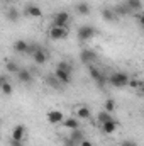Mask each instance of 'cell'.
Listing matches in <instances>:
<instances>
[{
	"mask_svg": "<svg viewBox=\"0 0 144 146\" xmlns=\"http://www.w3.org/2000/svg\"><path fill=\"white\" fill-rule=\"evenodd\" d=\"M129 82H131L129 75L124 72H114L110 76H107V83L115 87V88H124L129 85Z\"/></svg>",
	"mask_w": 144,
	"mask_h": 146,
	"instance_id": "obj_1",
	"label": "cell"
},
{
	"mask_svg": "<svg viewBox=\"0 0 144 146\" xmlns=\"http://www.w3.org/2000/svg\"><path fill=\"white\" fill-rule=\"evenodd\" d=\"M70 21H71V15H70L66 10L56 12V14L53 15V26H59V27H70Z\"/></svg>",
	"mask_w": 144,
	"mask_h": 146,
	"instance_id": "obj_2",
	"label": "cell"
},
{
	"mask_svg": "<svg viewBox=\"0 0 144 146\" xmlns=\"http://www.w3.org/2000/svg\"><path fill=\"white\" fill-rule=\"evenodd\" d=\"M78 41H81V42H85V41H88V39H92V37L97 36V29L93 27V26H81V27H78Z\"/></svg>",
	"mask_w": 144,
	"mask_h": 146,
	"instance_id": "obj_3",
	"label": "cell"
},
{
	"mask_svg": "<svg viewBox=\"0 0 144 146\" xmlns=\"http://www.w3.org/2000/svg\"><path fill=\"white\" fill-rule=\"evenodd\" d=\"M70 36V27H59V26H51L49 29V37L54 41H61Z\"/></svg>",
	"mask_w": 144,
	"mask_h": 146,
	"instance_id": "obj_4",
	"label": "cell"
},
{
	"mask_svg": "<svg viewBox=\"0 0 144 146\" xmlns=\"http://www.w3.org/2000/svg\"><path fill=\"white\" fill-rule=\"evenodd\" d=\"M90 76H92V80L97 82L98 88H104V85L107 83V76L102 73L100 68H97V66H90Z\"/></svg>",
	"mask_w": 144,
	"mask_h": 146,
	"instance_id": "obj_5",
	"label": "cell"
},
{
	"mask_svg": "<svg viewBox=\"0 0 144 146\" xmlns=\"http://www.w3.org/2000/svg\"><path fill=\"white\" fill-rule=\"evenodd\" d=\"M97 58H98V54L93 51V49H81V53H80V60H81V63H85V65H92V63H95L97 61Z\"/></svg>",
	"mask_w": 144,
	"mask_h": 146,
	"instance_id": "obj_6",
	"label": "cell"
},
{
	"mask_svg": "<svg viewBox=\"0 0 144 146\" xmlns=\"http://www.w3.org/2000/svg\"><path fill=\"white\" fill-rule=\"evenodd\" d=\"M63 121H65V114L61 110L54 109L48 112V122L49 124H63Z\"/></svg>",
	"mask_w": 144,
	"mask_h": 146,
	"instance_id": "obj_7",
	"label": "cell"
},
{
	"mask_svg": "<svg viewBox=\"0 0 144 146\" xmlns=\"http://www.w3.org/2000/svg\"><path fill=\"white\" fill-rule=\"evenodd\" d=\"M24 12H26V15H29V17H32V19L42 17V10L37 7L36 3H27L26 9H24Z\"/></svg>",
	"mask_w": 144,
	"mask_h": 146,
	"instance_id": "obj_8",
	"label": "cell"
},
{
	"mask_svg": "<svg viewBox=\"0 0 144 146\" xmlns=\"http://www.w3.org/2000/svg\"><path fill=\"white\" fill-rule=\"evenodd\" d=\"M100 14H102V19L107 21V22H115V21L119 19V15L115 14V10H114L112 7H104Z\"/></svg>",
	"mask_w": 144,
	"mask_h": 146,
	"instance_id": "obj_9",
	"label": "cell"
},
{
	"mask_svg": "<svg viewBox=\"0 0 144 146\" xmlns=\"http://www.w3.org/2000/svg\"><path fill=\"white\" fill-rule=\"evenodd\" d=\"M54 76L63 83V85H68V83H71V73L65 72V70H61V68H56L54 70Z\"/></svg>",
	"mask_w": 144,
	"mask_h": 146,
	"instance_id": "obj_10",
	"label": "cell"
},
{
	"mask_svg": "<svg viewBox=\"0 0 144 146\" xmlns=\"http://www.w3.org/2000/svg\"><path fill=\"white\" fill-rule=\"evenodd\" d=\"M24 136H26V126L24 124H17L12 131V139L15 141H24Z\"/></svg>",
	"mask_w": 144,
	"mask_h": 146,
	"instance_id": "obj_11",
	"label": "cell"
},
{
	"mask_svg": "<svg viewBox=\"0 0 144 146\" xmlns=\"http://www.w3.org/2000/svg\"><path fill=\"white\" fill-rule=\"evenodd\" d=\"M0 88H2V94H3V95H7V97H9V95H12V92H14V87L10 85V82L7 80V76H5V75L0 78Z\"/></svg>",
	"mask_w": 144,
	"mask_h": 146,
	"instance_id": "obj_12",
	"label": "cell"
},
{
	"mask_svg": "<svg viewBox=\"0 0 144 146\" xmlns=\"http://www.w3.org/2000/svg\"><path fill=\"white\" fill-rule=\"evenodd\" d=\"M100 126H102V131H104L105 134H114V133L117 131V127H119V122L114 121V119H110L108 122H104V124H100Z\"/></svg>",
	"mask_w": 144,
	"mask_h": 146,
	"instance_id": "obj_13",
	"label": "cell"
},
{
	"mask_svg": "<svg viewBox=\"0 0 144 146\" xmlns=\"http://www.w3.org/2000/svg\"><path fill=\"white\" fill-rule=\"evenodd\" d=\"M32 60H34V63H36V65H44V63L48 61V53H46L42 48H39L36 53L32 54Z\"/></svg>",
	"mask_w": 144,
	"mask_h": 146,
	"instance_id": "obj_14",
	"label": "cell"
},
{
	"mask_svg": "<svg viewBox=\"0 0 144 146\" xmlns=\"http://www.w3.org/2000/svg\"><path fill=\"white\" fill-rule=\"evenodd\" d=\"M14 51H17V53H27V48H29V42L27 41H24V39H17V41H14Z\"/></svg>",
	"mask_w": 144,
	"mask_h": 146,
	"instance_id": "obj_15",
	"label": "cell"
},
{
	"mask_svg": "<svg viewBox=\"0 0 144 146\" xmlns=\"http://www.w3.org/2000/svg\"><path fill=\"white\" fill-rule=\"evenodd\" d=\"M17 78H19L20 83H31V82H32V73L29 72V70L20 68V72L17 73Z\"/></svg>",
	"mask_w": 144,
	"mask_h": 146,
	"instance_id": "obj_16",
	"label": "cell"
},
{
	"mask_svg": "<svg viewBox=\"0 0 144 146\" xmlns=\"http://www.w3.org/2000/svg\"><path fill=\"white\" fill-rule=\"evenodd\" d=\"M76 117L78 119H90L92 117V110L88 109L87 106H80V107H76Z\"/></svg>",
	"mask_w": 144,
	"mask_h": 146,
	"instance_id": "obj_17",
	"label": "cell"
},
{
	"mask_svg": "<svg viewBox=\"0 0 144 146\" xmlns=\"http://www.w3.org/2000/svg\"><path fill=\"white\" fill-rule=\"evenodd\" d=\"M63 126L68 127L70 131H73V129H80V119H78V117H68V119L63 121Z\"/></svg>",
	"mask_w": 144,
	"mask_h": 146,
	"instance_id": "obj_18",
	"label": "cell"
},
{
	"mask_svg": "<svg viewBox=\"0 0 144 146\" xmlns=\"http://www.w3.org/2000/svg\"><path fill=\"white\" fill-rule=\"evenodd\" d=\"M5 17H7L10 22H17V21L20 19V14H19V10H17L15 7H9L7 12H5Z\"/></svg>",
	"mask_w": 144,
	"mask_h": 146,
	"instance_id": "obj_19",
	"label": "cell"
},
{
	"mask_svg": "<svg viewBox=\"0 0 144 146\" xmlns=\"http://www.w3.org/2000/svg\"><path fill=\"white\" fill-rule=\"evenodd\" d=\"M70 138H71L78 146H80V143H81L83 139H87V138H85V133H83L81 129H73L71 133H70Z\"/></svg>",
	"mask_w": 144,
	"mask_h": 146,
	"instance_id": "obj_20",
	"label": "cell"
},
{
	"mask_svg": "<svg viewBox=\"0 0 144 146\" xmlns=\"http://www.w3.org/2000/svg\"><path fill=\"white\" fill-rule=\"evenodd\" d=\"M76 12L80 15H90V5L87 2H80V3H76Z\"/></svg>",
	"mask_w": 144,
	"mask_h": 146,
	"instance_id": "obj_21",
	"label": "cell"
},
{
	"mask_svg": "<svg viewBox=\"0 0 144 146\" xmlns=\"http://www.w3.org/2000/svg\"><path fill=\"white\" fill-rule=\"evenodd\" d=\"M114 10H115L117 15H127V14L131 12V9H129L127 3H119L117 7H114Z\"/></svg>",
	"mask_w": 144,
	"mask_h": 146,
	"instance_id": "obj_22",
	"label": "cell"
},
{
	"mask_svg": "<svg viewBox=\"0 0 144 146\" xmlns=\"http://www.w3.org/2000/svg\"><path fill=\"white\" fill-rule=\"evenodd\" d=\"M5 70H7V73H15V75L20 72L19 65H17L15 61H12V60H9V61L5 63Z\"/></svg>",
	"mask_w": 144,
	"mask_h": 146,
	"instance_id": "obj_23",
	"label": "cell"
},
{
	"mask_svg": "<svg viewBox=\"0 0 144 146\" xmlns=\"http://www.w3.org/2000/svg\"><path fill=\"white\" fill-rule=\"evenodd\" d=\"M46 82H48V85H49V87H53V88H61V85H63V83L54 76V73H53L51 76H48V80H46Z\"/></svg>",
	"mask_w": 144,
	"mask_h": 146,
	"instance_id": "obj_24",
	"label": "cell"
},
{
	"mask_svg": "<svg viewBox=\"0 0 144 146\" xmlns=\"http://www.w3.org/2000/svg\"><path fill=\"white\" fill-rule=\"evenodd\" d=\"M97 119H98V122H100V124H104V122H108V121H110V119H114V117H112V114H110V112L102 110V112H98Z\"/></svg>",
	"mask_w": 144,
	"mask_h": 146,
	"instance_id": "obj_25",
	"label": "cell"
},
{
	"mask_svg": "<svg viewBox=\"0 0 144 146\" xmlns=\"http://www.w3.org/2000/svg\"><path fill=\"white\" fill-rule=\"evenodd\" d=\"M56 68H61V70H65V72H68V73H73V65L70 61H59Z\"/></svg>",
	"mask_w": 144,
	"mask_h": 146,
	"instance_id": "obj_26",
	"label": "cell"
},
{
	"mask_svg": "<svg viewBox=\"0 0 144 146\" xmlns=\"http://www.w3.org/2000/svg\"><path fill=\"white\" fill-rule=\"evenodd\" d=\"M104 110H107V112L112 114V112L115 110V102H114L112 99H107V100H105V104H104Z\"/></svg>",
	"mask_w": 144,
	"mask_h": 146,
	"instance_id": "obj_27",
	"label": "cell"
},
{
	"mask_svg": "<svg viewBox=\"0 0 144 146\" xmlns=\"http://www.w3.org/2000/svg\"><path fill=\"white\" fill-rule=\"evenodd\" d=\"M129 85H131L132 88H143V87H144L143 82H139V80H136V78H134V80H131V82H129Z\"/></svg>",
	"mask_w": 144,
	"mask_h": 146,
	"instance_id": "obj_28",
	"label": "cell"
},
{
	"mask_svg": "<svg viewBox=\"0 0 144 146\" xmlns=\"http://www.w3.org/2000/svg\"><path fill=\"white\" fill-rule=\"evenodd\" d=\"M127 5H129V9H131V10H137V9H141V7H143V3H141V2H127Z\"/></svg>",
	"mask_w": 144,
	"mask_h": 146,
	"instance_id": "obj_29",
	"label": "cell"
},
{
	"mask_svg": "<svg viewBox=\"0 0 144 146\" xmlns=\"http://www.w3.org/2000/svg\"><path fill=\"white\" fill-rule=\"evenodd\" d=\"M120 146H139L134 139H124L122 143H120Z\"/></svg>",
	"mask_w": 144,
	"mask_h": 146,
	"instance_id": "obj_30",
	"label": "cell"
},
{
	"mask_svg": "<svg viewBox=\"0 0 144 146\" xmlns=\"http://www.w3.org/2000/svg\"><path fill=\"white\" fill-rule=\"evenodd\" d=\"M136 19H137V22L141 24V27H144V12H141V14H136Z\"/></svg>",
	"mask_w": 144,
	"mask_h": 146,
	"instance_id": "obj_31",
	"label": "cell"
},
{
	"mask_svg": "<svg viewBox=\"0 0 144 146\" xmlns=\"http://www.w3.org/2000/svg\"><path fill=\"white\" fill-rule=\"evenodd\" d=\"M65 146H78V145L73 141L71 138H66V139H65Z\"/></svg>",
	"mask_w": 144,
	"mask_h": 146,
	"instance_id": "obj_32",
	"label": "cell"
},
{
	"mask_svg": "<svg viewBox=\"0 0 144 146\" xmlns=\"http://www.w3.org/2000/svg\"><path fill=\"white\" fill-rule=\"evenodd\" d=\"M10 146H24V141H15V139H12V141H10Z\"/></svg>",
	"mask_w": 144,
	"mask_h": 146,
	"instance_id": "obj_33",
	"label": "cell"
},
{
	"mask_svg": "<svg viewBox=\"0 0 144 146\" xmlns=\"http://www.w3.org/2000/svg\"><path fill=\"white\" fill-rule=\"evenodd\" d=\"M80 146H95L92 141H88V139H83L81 143H80Z\"/></svg>",
	"mask_w": 144,
	"mask_h": 146,
	"instance_id": "obj_34",
	"label": "cell"
},
{
	"mask_svg": "<svg viewBox=\"0 0 144 146\" xmlns=\"http://www.w3.org/2000/svg\"><path fill=\"white\" fill-rule=\"evenodd\" d=\"M3 2H5V3H12L14 0H3Z\"/></svg>",
	"mask_w": 144,
	"mask_h": 146,
	"instance_id": "obj_35",
	"label": "cell"
},
{
	"mask_svg": "<svg viewBox=\"0 0 144 146\" xmlns=\"http://www.w3.org/2000/svg\"><path fill=\"white\" fill-rule=\"evenodd\" d=\"M127 2H141V0H127Z\"/></svg>",
	"mask_w": 144,
	"mask_h": 146,
	"instance_id": "obj_36",
	"label": "cell"
},
{
	"mask_svg": "<svg viewBox=\"0 0 144 146\" xmlns=\"http://www.w3.org/2000/svg\"><path fill=\"white\" fill-rule=\"evenodd\" d=\"M143 95H144V87H143Z\"/></svg>",
	"mask_w": 144,
	"mask_h": 146,
	"instance_id": "obj_37",
	"label": "cell"
},
{
	"mask_svg": "<svg viewBox=\"0 0 144 146\" xmlns=\"http://www.w3.org/2000/svg\"><path fill=\"white\" fill-rule=\"evenodd\" d=\"M143 29H144V27H143Z\"/></svg>",
	"mask_w": 144,
	"mask_h": 146,
	"instance_id": "obj_38",
	"label": "cell"
}]
</instances>
